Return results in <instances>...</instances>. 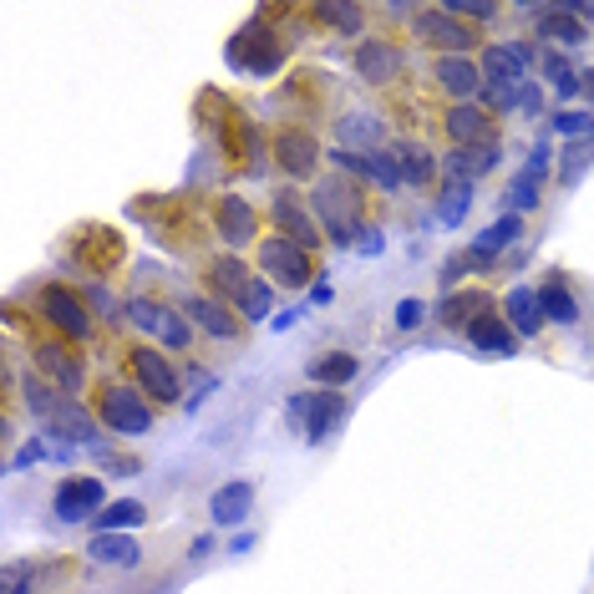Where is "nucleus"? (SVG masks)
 I'll use <instances>...</instances> for the list:
<instances>
[{
  "mask_svg": "<svg viewBox=\"0 0 594 594\" xmlns=\"http://www.w3.org/2000/svg\"><path fill=\"white\" fill-rule=\"evenodd\" d=\"M122 321H128L132 331H143L148 345H158V351H189L193 345V321L183 310L168 305V300L132 295L128 305H122Z\"/></svg>",
  "mask_w": 594,
  "mask_h": 594,
  "instance_id": "nucleus-6",
  "label": "nucleus"
},
{
  "mask_svg": "<svg viewBox=\"0 0 594 594\" xmlns=\"http://www.w3.org/2000/svg\"><path fill=\"white\" fill-rule=\"evenodd\" d=\"M325 97H331V87H325V72H295L285 82V108L295 112V118H321Z\"/></svg>",
  "mask_w": 594,
  "mask_h": 594,
  "instance_id": "nucleus-29",
  "label": "nucleus"
},
{
  "mask_svg": "<svg viewBox=\"0 0 594 594\" xmlns=\"http://www.w3.org/2000/svg\"><path fill=\"white\" fill-rule=\"evenodd\" d=\"M209 229H214L219 244H229V254L234 250H254L260 244V209H254L250 199H239V193H214L209 199Z\"/></svg>",
  "mask_w": 594,
  "mask_h": 594,
  "instance_id": "nucleus-14",
  "label": "nucleus"
},
{
  "mask_svg": "<svg viewBox=\"0 0 594 594\" xmlns=\"http://www.w3.org/2000/svg\"><path fill=\"white\" fill-rule=\"evenodd\" d=\"M31 580H37V570L11 564V570H6V594H31Z\"/></svg>",
  "mask_w": 594,
  "mask_h": 594,
  "instance_id": "nucleus-48",
  "label": "nucleus"
},
{
  "mask_svg": "<svg viewBox=\"0 0 594 594\" xmlns=\"http://www.w3.org/2000/svg\"><path fill=\"white\" fill-rule=\"evenodd\" d=\"M392 158H396V168H402V183H412V189H432V179H437V168H442V158L432 153V143L416 138V132H402V138H396Z\"/></svg>",
  "mask_w": 594,
  "mask_h": 594,
  "instance_id": "nucleus-24",
  "label": "nucleus"
},
{
  "mask_svg": "<svg viewBox=\"0 0 594 594\" xmlns=\"http://www.w3.org/2000/svg\"><path fill=\"white\" fill-rule=\"evenodd\" d=\"M310 209H315V219H321L325 239L331 244H351V239H361V219L371 214V193L361 179H351V173H325V179L310 183Z\"/></svg>",
  "mask_w": 594,
  "mask_h": 594,
  "instance_id": "nucleus-2",
  "label": "nucleus"
},
{
  "mask_svg": "<svg viewBox=\"0 0 594 594\" xmlns=\"http://www.w3.org/2000/svg\"><path fill=\"white\" fill-rule=\"evenodd\" d=\"M442 11H447V16H457V21H467V26H473V21H499V16H503V6H493V0H442Z\"/></svg>",
  "mask_w": 594,
  "mask_h": 594,
  "instance_id": "nucleus-43",
  "label": "nucleus"
},
{
  "mask_svg": "<svg viewBox=\"0 0 594 594\" xmlns=\"http://www.w3.org/2000/svg\"><path fill=\"white\" fill-rule=\"evenodd\" d=\"M254 264H260V274L270 285H285V290H300L305 280H315V260L285 234H264L254 244Z\"/></svg>",
  "mask_w": 594,
  "mask_h": 594,
  "instance_id": "nucleus-15",
  "label": "nucleus"
},
{
  "mask_svg": "<svg viewBox=\"0 0 594 594\" xmlns=\"http://www.w3.org/2000/svg\"><path fill=\"white\" fill-rule=\"evenodd\" d=\"M351 67H356V77L366 87H392L406 77V47L396 37H361Z\"/></svg>",
  "mask_w": 594,
  "mask_h": 594,
  "instance_id": "nucleus-17",
  "label": "nucleus"
},
{
  "mask_svg": "<svg viewBox=\"0 0 594 594\" xmlns=\"http://www.w3.org/2000/svg\"><path fill=\"white\" fill-rule=\"evenodd\" d=\"M590 128H594L590 112H558L554 118V132H564V138H584Z\"/></svg>",
  "mask_w": 594,
  "mask_h": 594,
  "instance_id": "nucleus-46",
  "label": "nucleus"
},
{
  "mask_svg": "<svg viewBox=\"0 0 594 594\" xmlns=\"http://www.w3.org/2000/svg\"><path fill=\"white\" fill-rule=\"evenodd\" d=\"M87 554H92L97 564H112V570H132V564L143 558V548L128 534H97L92 544H87Z\"/></svg>",
  "mask_w": 594,
  "mask_h": 594,
  "instance_id": "nucleus-36",
  "label": "nucleus"
},
{
  "mask_svg": "<svg viewBox=\"0 0 594 594\" xmlns=\"http://www.w3.org/2000/svg\"><path fill=\"white\" fill-rule=\"evenodd\" d=\"M538 67H544V77L558 87V97H574V92H584V77L574 72L570 61L558 57V51H544V61H538Z\"/></svg>",
  "mask_w": 594,
  "mask_h": 594,
  "instance_id": "nucleus-42",
  "label": "nucleus"
},
{
  "mask_svg": "<svg viewBox=\"0 0 594 594\" xmlns=\"http://www.w3.org/2000/svg\"><path fill=\"white\" fill-rule=\"evenodd\" d=\"M335 138L345 143V153H356V143H361V153H376V143H381V122L371 118V112H345V118L335 122Z\"/></svg>",
  "mask_w": 594,
  "mask_h": 594,
  "instance_id": "nucleus-37",
  "label": "nucleus"
},
{
  "mask_svg": "<svg viewBox=\"0 0 594 594\" xmlns=\"http://www.w3.org/2000/svg\"><path fill=\"white\" fill-rule=\"evenodd\" d=\"M300 16H310L315 26H331L341 37H361V31H366V11H361V6H310V11H300Z\"/></svg>",
  "mask_w": 594,
  "mask_h": 594,
  "instance_id": "nucleus-38",
  "label": "nucleus"
},
{
  "mask_svg": "<svg viewBox=\"0 0 594 594\" xmlns=\"http://www.w3.org/2000/svg\"><path fill=\"white\" fill-rule=\"evenodd\" d=\"M503 203H509L513 214H519V209H523V214H534L538 203H544V199H538V179H528V173H519V179L509 183V193H503Z\"/></svg>",
  "mask_w": 594,
  "mask_h": 594,
  "instance_id": "nucleus-44",
  "label": "nucleus"
},
{
  "mask_svg": "<svg viewBox=\"0 0 594 594\" xmlns=\"http://www.w3.org/2000/svg\"><path fill=\"white\" fill-rule=\"evenodd\" d=\"M523 234V219L519 214H509V219H499L493 229H483L477 234V244H473V260H493V254H503L513 244V239Z\"/></svg>",
  "mask_w": 594,
  "mask_h": 594,
  "instance_id": "nucleus-39",
  "label": "nucleus"
},
{
  "mask_svg": "<svg viewBox=\"0 0 594 594\" xmlns=\"http://www.w3.org/2000/svg\"><path fill=\"white\" fill-rule=\"evenodd\" d=\"M199 280L214 300H224L234 315L244 321H264L274 305V285L264 280L254 264H244L239 254H203L199 260Z\"/></svg>",
  "mask_w": 594,
  "mask_h": 594,
  "instance_id": "nucleus-1",
  "label": "nucleus"
},
{
  "mask_svg": "<svg viewBox=\"0 0 594 594\" xmlns=\"http://www.w3.org/2000/svg\"><path fill=\"white\" fill-rule=\"evenodd\" d=\"M432 87L467 102V97L483 92V67L473 57H432Z\"/></svg>",
  "mask_w": 594,
  "mask_h": 594,
  "instance_id": "nucleus-25",
  "label": "nucleus"
},
{
  "mask_svg": "<svg viewBox=\"0 0 594 594\" xmlns=\"http://www.w3.org/2000/svg\"><path fill=\"white\" fill-rule=\"evenodd\" d=\"M51 437H67V442H82V447H102V422L92 412H82L77 402H67L57 416L47 422Z\"/></svg>",
  "mask_w": 594,
  "mask_h": 594,
  "instance_id": "nucleus-30",
  "label": "nucleus"
},
{
  "mask_svg": "<svg viewBox=\"0 0 594 594\" xmlns=\"http://www.w3.org/2000/svg\"><path fill=\"white\" fill-rule=\"evenodd\" d=\"M305 371H310L315 386H345V381L361 376V356H351V351H321Z\"/></svg>",
  "mask_w": 594,
  "mask_h": 594,
  "instance_id": "nucleus-34",
  "label": "nucleus"
},
{
  "mask_svg": "<svg viewBox=\"0 0 594 594\" xmlns=\"http://www.w3.org/2000/svg\"><path fill=\"white\" fill-rule=\"evenodd\" d=\"M503 163V148L499 143H483V148H447V158H442V173H452V179H487L493 168Z\"/></svg>",
  "mask_w": 594,
  "mask_h": 594,
  "instance_id": "nucleus-28",
  "label": "nucleus"
},
{
  "mask_svg": "<svg viewBox=\"0 0 594 594\" xmlns=\"http://www.w3.org/2000/svg\"><path fill=\"white\" fill-rule=\"evenodd\" d=\"M290 57V37L285 31H270L264 26V16H254L244 31H234V41H229V67L234 72H250V77H274L280 67H285Z\"/></svg>",
  "mask_w": 594,
  "mask_h": 594,
  "instance_id": "nucleus-8",
  "label": "nucleus"
},
{
  "mask_svg": "<svg viewBox=\"0 0 594 594\" xmlns=\"http://www.w3.org/2000/svg\"><path fill=\"white\" fill-rule=\"evenodd\" d=\"M31 315H37L41 331L61 335V341H72V345L97 341V321H92V310H87V300L72 285H61V280H41L31 290Z\"/></svg>",
  "mask_w": 594,
  "mask_h": 594,
  "instance_id": "nucleus-3",
  "label": "nucleus"
},
{
  "mask_svg": "<svg viewBox=\"0 0 594 594\" xmlns=\"http://www.w3.org/2000/svg\"><path fill=\"white\" fill-rule=\"evenodd\" d=\"M183 315H189L203 335H214V341H244V315H234V310H229L224 300H214L209 290H189V295H183Z\"/></svg>",
  "mask_w": 594,
  "mask_h": 594,
  "instance_id": "nucleus-19",
  "label": "nucleus"
},
{
  "mask_svg": "<svg viewBox=\"0 0 594 594\" xmlns=\"http://www.w3.org/2000/svg\"><path fill=\"white\" fill-rule=\"evenodd\" d=\"M544 173H548V148L538 143V148H534V158H528V179H544Z\"/></svg>",
  "mask_w": 594,
  "mask_h": 594,
  "instance_id": "nucleus-49",
  "label": "nucleus"
},
{
  "mask_svg": "<svg viewBox=\"0 0 594 594\" xmlns=\"http://www.w3.org/2000/svg\"><path fill=\"white\" fill-rule=\"evenodd\" d=\"M31 371H41L47 381H57L67 396H77L87 386V361H82V345L61 341L51 331H31Z\"/></svg>",
  "mask_w": 594,
  "mask_h": 594,
  "instance_id": "nucleus-11",
  "label": "nucleus"
},
{
  "mask_svg": "<svg viewBox=\"0 0 594 594\" xmlns=\"http://www.w3.org/2000/svg\"><path fill=\"white\" fill-rule=\"evenodd\" d=\"M122 356H128V376H132V386L148 396V402H158V406H173L183 396V376H179V366L158 351V345H148V341H122Z\"/></svg>",
  "mask_w": 594,
  "mask_h": 594,
  "instance_id": "nucleus-9",
  "label": "nucleus"
},
{
  "mask_svg": "<svg viewBox=\"0 0 594 594\" xmlns=\"http://www.w3.org/2000/svg\"><path fill=\"white\" fill-rule=\"evenodd\" d=\"M67 254L77 260V270L92 274V280H108L128 264V239L112 224H82L67 234Z\"/></svg>",
  "mask_w": 594,
  "mask_h": 594,
  "instance_id": "nucleus-10",
  "label": "nucleus"
},
{
  "mask_svg": "<svg viewBox=\"0 0 594 594\" xmlns=\"http://www.w3.org/2000/svg\"><path fill=\"white\" fill-rule=\"evenodd\" d=\"M538 37L554 41V47H584L590 31L580 26V16L570 6H554V11H538Z\"/></svg>",
  "mask_w": 594,
  "mask_h": 594,
  "instance_id": "nucleus-33",
  "label": "nucleus"
},
{
  "mask_svg": "<svg viewBox=\"0 0 594 594\" xmlns=\"http://www.w3.org/2000/svg\"><path fill=\"white\" fill-rule=\"evenodd\" d=\"M138 214H143L148 224L158 229V239L173 244V250H203V234H214V229H209V209L193 199H158V209L153 203H138Z\"/></svg>",
  "mask_w": 594,
  "mask_h": 594,
  "instance_id": "nucleus-7",
  "label": "nucleus"
},
{
  "mask_svg": "<svg viewBox=\"0 0 594 594\" xmlns=\"http://www.w3.org/2000/svg\"><path fill=\"white\" fill-rule=\"evenodd\" d=\"M590 163H594V143H590V138L570 143V148H564V163H558V183H574Z\"/></svg>",
  "mask_w": 594,
  "mask_h": 594,
  "instance_id": "nucleus-45",
  "label": "nucleus"
},
{
  "mask_svg": "<svg viewBox=\"0 0 594 594\" xmlns=\"http://www.w3.org/2000/svg\"><path fill=\"white\" fill-rule=\"evenodd\" d=\"M538 305H544V315L554 325H580V300L570 295V285H564V274L548 270L544 285H538Z\"/></svg>",
  "mask_w": 594,
  "mask_h": 594,
  "instance_id": "nucleus-31",
  "label": "nucleus"
},
{
  "mask_svg": "<svg viewBox=\"0 0 594 594\" xmlns=\"http://www.w3.org/2000/svg\"><path fill=\"white\" fill-rule=\"evenodd\" d=\"M487 305H493V295H487L483 285H467V290H457V295L442 300V325H447V331H467Z\"/></svg>",
  "mask_w": 594,
  "mask_h": 594,
  "instance_id": "nucleus-32",
  "label": "nucleus"
},
{
  "mask_svg": "<svg viewBox=\"0 0 594 594\" xmlns=\"http://www.w3.org/2000/svg\"><path fill=\"white\" fill-rule=\"evenodd\" d=\"M503 321L513 325V335H523V341H534V335H544V325H548V315H544V305H538V290H509L503 295Z\"/></svg>",
  "mask_w": 594,
  "mask_h": 594,
  "instance_id": "nucleus-26",
  "label": "nucleus"
},
{
  "mask_svg": "<svg viewBox=\"0 0 594 594\" xmlns=\"http://www.w3.org/2000/svg\"><path fill=\"white\" fill-rule=\"evenodd\" d=\"M148 509L138 499H122V503H108V509L97 513V528L102 534H122V528H132V523H143Z\"/></svg>",
  "mask_w": 594,
  "mask_h": 594,
  "instance_id": "nucleus-41",
  "label": "nucleus"
},
{
  "mask_svg": "<svg viewBox=\"0 0 594 594\" xmlns=\"http://www.w3.org/2000/svg\"><path fill=\"white\" fill-rule=\"evenodd\" d=\"M341 416H345V396L341 392H300V396H290V427H295L305 442H321Z\"/></svg>",
  "mask_w": 594,
  "mask_h": 594,
  "instance_id": "nucleus-18",
  "label": "nucleus"
},
{
  "mask_svg": "<svg viewBox=\"0 0 594 594\" xmlns=\"http://www.w3.org/2000/svg\"><path fill=\"white\" fill-rule=\"evenodd\" d=\"M467 341H473L477 351H487V356H513V351H519V335H513V325L503 321V310H493V305H487L483 315L467 325Z\"/></svg>",
  "mask_w": 594,
  "mask_h": 594,
  "instance_id": "nucleus-27",
  "label": "nucleus"
},
{
  "mask_svg": "<svg viewBox=\"0 0 594 594\" xmlns=\"http://www.w3.org/2000/svg\"><path fill=\"white\" fill-rule=\"evenodd\" d=\"M325 158L335 163V173H351V179H361V183H376L381 193L402 189V168H396L392 153H345V148H331Z\"/></svg>",
  "mask_w": 594,
  "mask_h": 594,
  "instance_id": "nucleus-23",
  "label": "nucleus"
},
{
  "mask_svg": "<svg viewBox=\"0 0 594 594\" xmlns=\"http://www.w3.org/2000/svg\"><path fill=\"white\" fill-rule=\"evenodd\" d=\"M467 203H473V183L447 179V183H442V199H437V219H442L447 229H452V224H463Z\"/></svg>",
  "mask_w": 594,
  "mask_h": 594,
  "instance_id": "nucleus-40",
  "label": "nucleus"
},
{
  "mask_svg": "<svg viewBox=\"0 0 594 594\" xmlns=\"http://www.w3.org/2000/svg\"><path fill=\"white\" fill-rule=\"evenodd\" d=\"M442 138H447V148H483V143H499L493 138V112H483L477 102H457V108H447L437 118Z\"/></svg>",
  "mask_w": 594,
  "mask_h": 594,
  "instance_id": "nucleus-22",
  "label": "nucleus"
},
{
  "mask_svg": "<svg viewBox=\"0 0 594 594\" xmlns=\"http://www.w3.org/2000/svg\"><path fill=\"white\" fill-rule=\"evenodd\" d=\"M412 41H422V47L437 51V57H467V51L483 41V31L457 21V16H447L442 6H427V11L412 16Z\"/></svg>",
  "mask_w": 594,
  "mask_h": 594,
  "instance_id": "nucleus-13",
  "label": "nucleus"
},
{
  "mask_svg": "<svg viewBox=\"0 0 594 594\" xmlns=\"http://www.w3.org/2000/svg\"><path fill=\"white\" fill-rule=\"evenodd\" d=\"M270 224H274V234L295 239L305 254H315V250H325V244H331V239H325V229H321V219L310 214V199L300 189H280V193H274V199H270Z\"/></svg>",
  "mask_w": 594,
  "mask_h": 594,
  "instance_id": "nucleus-16",
  "label": "nucleus"
},
{
  "mask_svg": "<svg viewBox=\"0 0 594 594\" xmlns=\"http://www.w3.org/2000/svg\"><path fill=\"white\" fill-rule=\"evenodd\" d=\"M477 67H483V87H519L528 82L523 72L534 67V47L528 41H499V47H483Z\"/></svg>",
  "mask_w": 594,
  "mask_h": 594,
  "instance_id": "nucleus-21",
  "label": "nucleus"
},
{
  "mask_svg": "<svg viewBox=\"0 0 594 594\" xmlns=\"http://www.w3.org/2000/svg\"><path fill=\"white\" fill-rule=\"evenodd\" d=\"M270 153L274 163H280V173L295 183H315L321 179V138H315V128L310 122H280L270 138Z\"/></svg>",
  "mask_w": 594,
  "mask_h": 594,
  "instance_id": "nucleus-12",
  "label": "nucleus"
},
{
  "mask_svg": "<svg viewBox=\"0 0 594 594\" xmlns=\"http://www.w3.org/2000/svg\"><path fill=\"white\" fill-rule=\"evenodd\" d=\"M250 503H254V483L234 477V483H224L214 499H209V513H214V523H244Z\"/></svg>",
  "mask_w": 594,
  "mask_h": 594,
  "instance_id": "nucleus-35",
  "label": "nucleus"
},
{
  "mask_svg": "<svg viewBox=\"0 0 594 594\" xmlns=\"http://www.w3.org/2000/svg\"><path fill=\"white\" fill-rule=\"evenodd\" d=\"M203 122L219 132V148H224L229 168H244L254 173L260 168V128L244 108H234L224 92H203Z\"/></svg>",
  "mask_w": 594,
  "mask_h": 594,
  "instance_id": "nucleus-4",
  "label": "nucleus"
},
{
  "mask_svg": "<svg viewBox=\"0 0 594 594\" xmlns=\"http://www.w3.org/2000/svg\"><path fill=\"white\" fill-rule=\"evenodd\" d=\"M102 499H108V483H102V477L72 473V477H61L57 483L51 509H57L61 523H82V519H92V513H102Z\"/></svg>",
  "mask_w": 594,
  "mask_h": 594,
  "instance_id": "nucleus-20",
  "label": "nucleus"
},
{
  "mask_svg": "<svg viewBox=\"0 0 594 594\" xmlns=\"http://www.w3.org/2000/svg\"><path fill=\"white\" fill-rule=\"evenodd\" d=\"M422 315H427V305H422V300H402V305H396V325H402V331H416V325H422Z\"/></svg>",
  "mask_w": 594,
  "mask_h": 594,
  "instance_id": "nucleus-47",
  "label": "nucleus"
},
{
  "mask_svg": "<svg viewBox=\"0 0 594 594\" xmlns=\"http://www.w3.org/2000/svg\"><path fill=\"white\" fill-rule=\"evenodd\" d=\"M92 416L108 432H118V437H143V432L153 427V402H148L132 381L102 376L92 386Z\"/></svg>",
  "mask_w": 594,
  "mask_h": 594,
  "instance_id": "nucleus-5",
  "label": "nucleus"
},
{
  "mask_svg": "<svg viewBox=\"0 0 594 594\" xmlns=\"http://www.w3.org/2000/svg\"><path fill=\"white\" fill-rule=\"evenodd\" d=\"M584 92H590V97H594V72H584Z\"/></svg>",
  "mask_w": 594,
  "mask_h": 594,
  "instance_id": "nucleus-51",
  "label": "nucleus"
},
{
  "mask_svg": "<svg viewBox=\"0 0 594 594\" xmlns=\"http://www.w3.org/2000/svg\"><path fill=\"white\" fill-rule=\"evenodd\" d=\"M361 250H366V254H381V234H376V229H361Z\"/></svg>",
  "mask_w": 594,
  "mask_h": 594,
  "instance_id": "nucleus-50",
  "label": "nucleus"
}]
</instances>
